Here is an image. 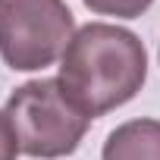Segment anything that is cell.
I'll return each mask as SVG.
<instances>
[{"instance_id": "obj_3", "label": "cell", "mask_w": 160, "mask_h": 160, "mask_svg": "<svg viewBox=\"0 0 160 160\" xmlns=\"http://www.w3.org/2000/svg\"><path fill=\"white\" fill-rule=\"evenodd\" d=\"M69 41L72 13L63 0H0V57L10 69H44Z\"/></svg>"}, {"instance_id": "obj_1", "label": "cell", "mask_w": 160, "mask_h": 160, "mask_svg": "<svg viewBox=\"0 0 160 160\" xmlns=\"http://www.w3.org/2000/svg\"><path fill=\"white\" fill-rule=\"evenodd\" d=\"M148 78V53L138 35L119 25L91 22L63 50L57 82L88 119L132 101Z\"/></svg>"}, {"instance_id": "obj_2", "label": "cell", "mask_w": 160, "mask_h": 160, "mask_svg": "<svg viewBox=\"0 0 160 160\" xmlns=\"http://www.w3.org/2000/svg\"><path fill=\"white\" fill-rule=\"evenodd\" d=\"M3 113L10 116L19 151L41 160L72 154L91 122L63 94L57 78H35V82L19 85L10 94Z\"/></svg>"}, {"instance_id": "obj_6", "label": "cell", "mask_w": 160, "mask_h": 160, "mask_svg": "<svg viewBox=\"0 0 160 160\" xmlns=\"http://www.w3.org/2000/svg\"><path fill=\"white\" fill-rule=\"evenodd\" d=\"M19 154V141H16V132L10 126V116L0 113V160H16Z\"/></svg>"}, {"instance_id": "obj_5", "label": "cell", "mask_w": 160, "mask_h": 160, "mask_svg": "<svg viewBox=\"0 0 160 160\" xmlns=\"http://www.w3.org/2000/svg\"><path fill=\"white\" fill-rule=\"evenodd\" d=\"M82 3L91 10V13H101V16H116V19H135L141 16L154 0H82Z\"/></svg>"}, {"instance_id": "obj_4", "label": "cell", "mask_w": 160, "mask_h": 160, "mask_svg": "<svg viewBox=\"0 0 160 160\" xmlns=\"http://www.w3.org/2000/svg\"><path fill=\"white\" fill-rule=\"evenodd\" d=\"M101 160H160V122L132 119L116 126L104 141Z\"/></svg>"}]
</instances>
